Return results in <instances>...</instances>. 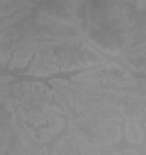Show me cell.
<instances>
[{"instance_id": "6da1fadb", "label": "cell", "mask_w": 146, "mask_h": 155, "mask_svg": "<svg viewBox=\"0 0 146 155\" xmlns=\"http://www.w3.org/2000/svg\"><path fill=\"white\" fill-rule=\"evenodd\" d=\"M75 84H90V85H118V87H136V78L132 73L124 70L118 64H108L104 63L97 68H89V70L76 73L71 78Z\"/></svg>"}, {"instance_id": "7a4b0ae2", "label": "cell", "mask_w": 146, "mask_h": 155, "mask_svg": "<svg viewBox=\"0 0 146 155\" xmlns=\"http://www.w3.org/2000/svg\"><path fill=\"white\" fill-rule=\"evenodd\" d=\"M143 122H139V120H129L127 122V138L129 141L132 143H136V145H141L143 143Z\"/></svg>"}]
</instances>
